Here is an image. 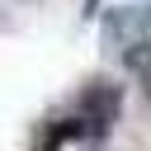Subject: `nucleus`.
<instances>
[{"label":"nucleus","instance_id":"obj_1","mask_svg":"<svg viewBox=\"0 0 151 151\" xmlns=\"http://www.w3.org/2000/svg\"><path fill=\"white\" fill-rule=\"evenodd\" d=\"M113 113H118V85H90L80 94V104H76V118L90 132H104L113 123Z\"/></svg>","mask_w":151,"mask_h":151}]
</instances>
